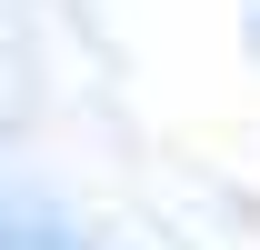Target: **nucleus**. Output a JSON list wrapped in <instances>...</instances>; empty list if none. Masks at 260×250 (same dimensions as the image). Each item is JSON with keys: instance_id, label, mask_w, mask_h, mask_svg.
Returning <instances> with one entry per match:
<instances>
[]
</instances>
